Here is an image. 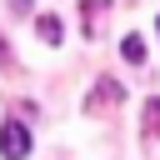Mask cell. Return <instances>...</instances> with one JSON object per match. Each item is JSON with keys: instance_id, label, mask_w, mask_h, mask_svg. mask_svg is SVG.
I'll use <instances>...</instances> for the list:
<instances>
[{"instance_id": "6da1fadb", "label": "cell", "mask_w": 160, "mask_h": 160, "mask_svg": "<svg viewBox=\"0 0 160 160\" xmlns=\"http://www.w3.org/2000/svg\"><path fill=\"white\" fill-rule=\"evenodd\" d=\"M25 155H30V130L20 120H5V130H0V160H25Z\"/></svg>"}, {"instance_id": "7a4b0ae2", "label": "cell", "mask_w": 160, "mask_h": 160, "mask_svg": "<svg viewBox=\"0 0 160 160\" xmlns=\"http://www.w3.org/2000/svg\"><path fill=\"white\" fill-rule=\"evenodd\" d=\"M120 95H125V90H120L110 75H100V85H90V95H85V115H95L100 105H120Z\"/></svg>"}, {"instance_id": "3957f363", "label": "cell", "mask_w": 160, "mask_h": 160, "mask_svg": "<svg viewBox=\"0 0 160 160\" xmlns=\"http://www.w3.org/2000/svg\"><path fill=\"white\" fill-rule=\"evenodd\" d=\"M35 35H40V45H60L65 40V20L60 15H40L35 20Z\"/></svg>"}, {"instance_id": "277c9868", "label": "cell", "mask_w": 160, "mask_h": 160, "mask_svg": "<svg viewBox=\"0 0 160 160\" xmlns=\"http://www.w3.org/2000/svg\"><path fill=\"white\" fill-rule=\"evenodd\" d=\"M120 55H125L130 65H145V40H140V35H125V40H120Z\"/></svg>"}, {"instance_id": "5b68a950", "label": "cell", "mask_w": 160, "mask_h": 160, "mask_svg": "<svg viewBox=\"0 0 160 160\" xmlns=\"http://www.w3.org/2000/svg\"><path fill=\"white\" fill-rule=\"evenodd\" d=\"M140 120H145V130H150V135H160V95H150V100L140 105Z\"/></svg>"}, {"instance_id": "8992f818", "label": "cell", "mask_w": 160, "mask_h": 160, "mask_svg": "<svg viewBox=\"0 0 160 160\" xmlns=\"http://www.w3.org/2000/svg\"><path fill=\"white\" fill-rule=\"evenodd\" d=\"M110 10V0H85V35H95V20Z\"/></svg>"}, {"instance_id": "52a82bcc", "label": "cell", "mask_w": 160, "mask_h": 160, "mask_svg": "<svg viewBox=\"0 0 160 160\" xmlns=\"http://www.w3.org/2000/svg\"><path fill=\"white\" fill-rule=\"evenodd\" d=\"M30 10H35L30 0H10V15H30Z\"/></svg>"}, {"instance_id": "ba28073f", "label": "cell", "mask_w": 160, "mask_h": 160, "mask_svg": "<svg viewBox=\"0 0 160 160\" xmlns=\"http://www.w3.org/2000/svg\"><path fill=\"white\" fill-rule=\"evenodd\" d=\"M5 60H10V50H5V40H0V65H5Z\"/></svg>"}, {"instance_id": "9c48e42d", "label": "cell", "mask_w": 160, "mask_h": 160, "mask_svg": "<svg viewBox=\"0 0 160 160\" xmlns=\"http://www.w3.org/2000/svg\"><path fill=\"white\" fill-rule=\"evenodd\" d=\"M155 30H160V20H155Z\"/></svg>"}]
</instances>
